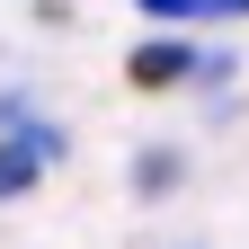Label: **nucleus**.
I'll return each instance as SVG.
<instances>
[{
    "instance_id": "5",
    "label": "nucleus",
    "mask_w": 249,
    "mask_h": 249,
    "mask_svg": "<svg viewBox=\"0 0 249 249\" xmlns=\"http://www.w3.org/2000/svg\"><path fill=\"white\" fill-rule=\"evenodd\" d=\"M205 18H249V0H205Z\"/></svg>"
},
{
    "instance_id": "2",
    "label": "nucleus",
    "mask_w": 249,
    "mask_h": 249,
    "mask_svg": "<svg viewBox=\"0 0 249 249\" xmlns=\"http://www.w3.org/2000/svg\"><path fill=\"white\" fill-rule=\"evenodd\" d=\"M196 71H205V62H196L187 36H151L134 53V89H178V80H196Z\"/></svg>"
},
{
    "instance_id": "1",
    "label": "nucleus",
    "mask_w": 249,
    "mask_h": 249,
    "mask_svg": "<svg viewBox=\"0 0 249 249\" xmlns=\"http://www.w3.org/2000/svg\"><path fill=\"white\" fill-rule=\"evenodd\" d=\"M62 151V134L53 124H18V134H0V196H27L36 187V169Z\"/></svg>"
},
{
    "instance_id": "3",
    "label": "nucleus",
    "mask_w": 249,
    "mask_h": 249,
    "mask_svg": "<svg viewBox=\"0 0 249 249\" xmlns=\"http://www.w3.org/2000/svg\"><path fill=\"white\" fill-rule=\"evenodd\" d=\"M142 18H160V27H196L205 0H142Z\"/></svg>"
},
{
    "instance_id": "4",
    "label": "nucleus",
    "mask_w": 249,
    "mask_h": 249,
    "mask_svg": "<svg viewBox=\"0 0 249 249\" xmlns=\"http://www.w3.org/2000/svg\"><path fill=\"white\" fill-rule=\"evenodd\" d=\"M134 178H142V196H160V187L178 178V151H142V169H134Z\"/></svg>"
}]
</instances>
